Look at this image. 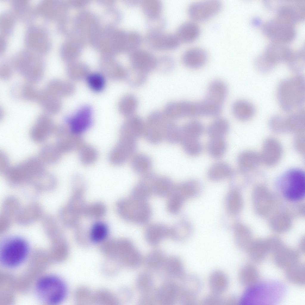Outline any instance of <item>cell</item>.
<instances>
[{
  "label": "cell",
  "mask_w": 305,
  "mask_h": 305,
  "mask_svg": "<svg viewBox=\"0 0 305 305\" xmlns=\"http://www.w3.org/2000/svg\"><path fill=\"white\" fill-rule=\"evenodd\" d=\"M208 56L203 49L197 46L190 47L183 53L182 60L186 67L191 69H199L206 63Z\"/></svg>",
  "instance_id": "4fadbf2b"
},
{
  "label": "cell",
  "mask_w": 305,
  "mask_h": 305,
  "mask_svg": "<svg viewBox=\"0 0 305 305\" xmlns=\"http://www.w3.org/2000/svg\"><path fill=\"white\" fill-rule=\"evenodd\" d=\"M149 45L158 49H169L176 48L180 43L175 34L164 33L161 31L149 32L147 38Z\"/></svg>",
  "instance_id": "30bf717a"
},
{
  "label": "cell",
  "mask_w": 305,
  "mask_h": 305,
  "mask_svg": "<svg viewBox=\"0 0 305 305\" xmlns=\"http://www.w3.org/2000/svg\"><path fill=\"white\" fill-rule=\"evenodd\" d=\"M180 142L184 150L190 155H197L202 150V145L198 139L183 138L180 139Z\"/></svg>",
  "instance_id": "d590c367"
},
{
  "label": "cell",
  "mask_w": 305,
  "mask_h": 305,
  "mask_svg": "<svg viewBox=\"0 0 305 305\" xmlns=\"http://www.w3.org/2000/svg\"><path fill=\"white\" fill-rule=\"evenodd\" d=\"M229 128L228 121L223 118H218L209 126L207 133L211 138L222 137L227 133Z\"/></svg>",
  "instance_id": "f1b7e54d"
},
{
  "label": "cell",
  "mask_w": 305,
  "mask_h": 305,
  "mask_svg": "<svg viewBox=\"0 0 305 305\" xmlns=\"http://www.w3.org/2000/svg\"><path fill=\"white\" fill-rule=\"evenodd\" d=\"M164 112L155 111L150 113L145 122L143 136L149 143L158 144L164 140L167 125L171 120Z\"/></svg>",
  "instance_id": "5b68a950"
},
{
  "label": "cell",
  "mask_w": 305,
  "mask_h": 305,
  "mask_svg": "<svg viewBox=\"0 0 305 305\" xmlns=\"http://www.w3.org/2000/svg\"><path fill=\"white\" fill-rule=\"evenodd\" d=\"M131 67L148 74L156 68L157 58L146 50L136 49L132 51Z\"/></svg>",
  "instance_id": "8fae6325"
},
{
  "label": "cell",
  "mask_w": 305,
  "mask_h": 305,
  "mask_svg": "<svg viewBox=\"0 0 305 305\" xmlns=\"http://www.w3.org/2000/svg\"><path fill=\"white\" fill-rule=\"evenodd\" d=\"M148 74L132 67L127 71L125 79L128 83L133 87H140L145 82Z\"/></svg>",
  "instance_id": "e575fe53"
},
{
  "label": "cell",
  "mask_w": 305,
  "mask_h": 305,
  "mask_svg": "<svg viewBox=\"0 0 305 305\" xmlns=\"http://www.w3.org/2000/svg\"><path fill=\"white\" fill-rule=\"evenodd\" d=\"M226 148V142L222 137L211 138L207 147L209 154L215 158L222 157L225 152Z\"/></svg>",
  "instance_id": "d6a6232c"
},
{
  "label": "cell",
  "mask_w": 305,
  "mask_h": 305,
  "mask_svg": "<svg viewBox=\"0 0 305 305\" xmlns=\"http://www.w3.org/2000/svg\"><path fill=\"white\" fill-rule=\"evenodd\" d=\"M232 172L229 165L220 162L215 163L210 167L208 172V176L211 180L219 181L231 176Z\"/></svg>",
  "instance_id": "603a6c76"
},
{
  "label": "cell",
  "mask_w": 305,
  "mask_h": 305,
  "mask_svg": "<svg viewBox=\"0 0 305 305\" xmlns=\"http://www.w3.org/2000/svg\"><path fill=\"white\" fill-rule=\"evenodd\" d=\"M192 230V225L189 222L182 220L170 228V235L176 240H183L190 235Z\"/></svg>",
  "instance_id": "83f0119b"
},
{
  "label": "cell",
  "mask_w": 305,
  "mask_h": 305,
  "mask_svg": "<svg viewBox=\"0 0 305 305\" xmlns=\"http://www.w3.org/2000/svg\"><path fill=\"white\" fill-rule=\"evenodd\" d=\"M145 125L139 116L133 115L127 117L124 123L122 130L124 135L137 139L143 136Z\"/></svg>",
  "instance_id": "9a60e30c"
},
{
  "label": "cell",
  "mask_w": 305,
  "mask_h": 305,
  "mask_svg": "<svg viewBox=\"0 0 305 305\" xmlns=\"http://www.w3.org/2000/svg\"><path fill=\"white\" fill-rule=\"evenodd\" d=\"M104 76L97 72L90 73L86 79L90 88L95 92H99L104 88L105 84Z\"/></svg>",
  "instance_id": "74e56055"
},
{
  "label": "cell",
  "mask_w": 305,
  "mask_h": 305,
  "mask_svg": "<svg viewBox=\"0 0 305 305\" xmlns=\"http://www.w3.org/2000/svg\"><path fill=\"white\" fill-rule=\"evenodd\" d=\"M117 303L114 295L111 292L105 289L91 290L90 303L102 305H113Z\"/></svg>",
  "instance_id": "cb8c5ba5"
},
{
  "label": "cell",
  "mask_w": 305,
  "mask_h": 305,
  "mask_svg": "<svg viewBox=\"0 0 305 305\" xmlns=\"http://www.w3.org/2000/svg\"><path fill=\"white\" fill-rule=\"evenodd\" d=\"M38 297L43 301L50 304L62 302L66 298L68 290L64 282L60 278L47 276L40 279L36 285Z\"/></svg>",
  "instance_id": "3957f363"
},
{
  "label": "cell",
  "mask_w": 305,
  "mask_h": 305,
  "mask_svg": "<svg viewBox=\"0 0 305 305\" xmlns=\"http://www.w3.org/2000/svg\"><path fill=\"white\" fill-rule=\"evenodd\" d=\"M222 4L217 0H205L194 2L188 6V14L192 21L198 23L206 21L217 14Z\"/></svg>",
  "instance_id": "8992f818"
},
{
  "label": "cell",
  "mask_w": 305,
  "mask_h": 305,
  "mask_svg": "<svg viewBox=\"0 0 305 305\" xmlns=\"http://www.w3.org/2000/svg\"><path fill=\"white\" fill-rule=\"evenodd\" d=\"M131 166L134 172L142 176L151 172L152 161L148 155L138 153L132 156Z\"/></svg>",
  "instance_id": "7402d4cb"
},
{
  "label": "cell",
  "mask_w": 305,
  "mask_h": 305,
  "mask_svg": "<svg viewBox=\"0 0 305 305\" xmlns=\"http://www.w3.org/2000/svg\"><path fill=\"white\" fill-rule=\"evenodd\" d=\"M271 250L273 253L274 262L279 267L286 268L298 261L299 254L294 250L286 248H276Z\"/></svg>",
  "instance_id": "ac0fdd59"
},
{
  "label": "cell",
  "mask_w": 305,
  "mask_h": 305,
  "mask_svg": "<svg viewBox=\"0 0 305 305\" xmlns=\"http://www.w3.org/2000/svg\"><path fill=\"white\" fill-rule=\"evenodd\" d=\"M220 296L211 292L204 298L203 302L206 305H219L222 303Z\"/></svg>",
  "instance_id": "f6af8a7d"
},
{
  "label": "cell",
  "mask_w": 305,
  "mask_h": 305,
  "mask_svg": "<svg viewBox=\"0 0 305 305\" xmlns=\"http://www.w3.org/2000/svg\"><path fill=\"white\" fill-rule=\"evenodd\" d=\"M170 228L164 224L155 223L148 225L146 228L144 235L150 243L155 244L170 235Z\"/></svg>",
  "instance_id": "ffe728a7"
},
{
  "label": "cell",
  "mask_w": 305,
  "mask_h": 305,
  "mask_svg": "<svg viewBox=\"0 0 305 305\" xmlns=\"http://www.w3.org/2000/svg\"><path fill=\"white\" fill-rule=\"evenodd\" d=\"M116 208L119 215L124 220L137 224H146L152 216L151 208L147 201L130 196L119 200Z\"/></svg>",
  "instance_id": "6da1fadb"
},
{
  "label": "cell",
  "mask_w": 305,
  "mask_h": 305,
  "mask_svg": "<svg viewBox=\"0 0 305 305\" xmlns=\"http://www.w3.org/2000/svg\"><path fill=\"white\" fill-rule=\"evenodd\" d=\"M285 274L289 281L293 283L300 285L304 283V267L298 261L285 268Z\"/></svg>",
  "instance_id": "484cf974"
},
{
  "label": "cell",
  "mask_w": 305,
  "mask_h": 305,
  "mask_svg": "<svg viewBox=\"0 0 305 305\" xmlns=\"http://www.w3.org/2000/svg\"><path fill=\"white\" fill-rule=\"evenodd\" d=\"M237 197L236 192L231 189L228 192L225 196V208L228 213L231 215L236 211Z\"/></svg>",
  "instance_id": "b9f144b4"
},
{
  "label": "cell",
  "mask_w": 305,
  "mask_h": 305,
  "mask_svg": "<svg viewBox=\"0 0 305 305\" xmlns=\"http://www.w3.org/2000/svg\"><path fill=\"white\" fill-rule=\"evenodd\" d=\"M200 29L197 23L193 21H187L178 27L175 35L180 42L190 43L198 38Z\"/></svg>",
  "instance_id": "5bb4252c"
},
{
  "label": "cell",
  "mask_w": 305,
  "mask_h": 305,
  "mask_svg": "<svg viewBox=\"0 0 305 305\" xmlns=\"http://www.w3.org/2000/svg\"><path fill=\"white\" fill-rule=\"evenodd\" d=\"M305 174L297 168L288 169L278 178L277 184L284 196L292 200L302 199L305 194Z\"/></svg>",
  "instance_id": "7a4b0ae2"
},
{
  "label": "cell",
  "mask_w": 305,
  "mask_h": 305,
  "mask_svg": "<svg viewBox=\"0 0 305 305\" xmlns=\"http://www.w3.org/2000/svg\"><path fill=\"white\" fill-rule=\"evenodd\" d=\"M208 284L211 292L220 295L228 288L229 281L226 274L220 270L213 272L208 279Z\"/></svg>",
  "instance_id": "2e32d148"
},
{
  "label": "cell",
  "mask_w": 305,
  "mask_h": 305,
  "mask_svg": "<svg viewBox=\"0 0 305 305\" xmlns=\"http://www.w3.org/2000/svg\"><path fill=\"white\" fill-rule=\"evenodd\" d=\"M152 193L149 182L142 179L133 187L130 196L137 199L147 201Z\"/></svg>",
  "instance_id": "1f68e13d"
},
{
  "label": "cell",
  "mask_w": 305,
  "mask_h": 305,
  "mask_svg": "<svg viewBox=\"0 0 305 305\" xmlns=\"http://www.w3.org/2000/svg\"><path fill=\"white\" fill-rule=\"evenodd\" d=\"M141 3L142 11L148 19L160 16L162 5L159 0H143Z\"/></svg>",
  "instance_id": "836d02e7"
},
{
  "label": "cell",
  "mask_w": 305,
  "mask_h": 305,
  "mask_svg": "<svg viewBox=\"0 0 305 305\" xmlns=\"http://www.w3.org/2000/svg\"><path fill=\"white\" fill-rule=\"evenodd\" d=\"M180 128L172 120L166 129L164 140L169 143L176 144L180 141Z\"/></svg>",
  "instance_id": "f35d334b"
},
{
  "label": "cell",
  "mask_w": 305,
  "mask_h": 305,
  "mask_svg": "<svg viewBox=\"0 0 305 305\" xmlns=\"http://www.w3.org/2000/svg\"><path fill=\"white\" fill-rule=\"evenodd\" d=\"M106 211V207L104 204L100 202H96L85 205L83 214L91 218L99 219L104 215Z\"/></svg>",
  "instance_id": "8d00e7d4"
},
{
  "label": "cell",
  "mask_w": 305,
  "mask_h": 305,
  "mask_svg": "<svg viewBox=\"0 0 305 305\" xmlns=\"http://www.w3.org/2000/svg\"><path fill=\"white\" fill-rule=\"evenodd\" d=\"M109 228L105 222L97 221L91 225L88 232L89 242L101 244L108 239Z\"/></svg>",
  "instance_id": "44dd1931"
},
{
  "label": "cell",
  "mask_w": 305,
  "mask_h": 305,
  "mask_svg": "<svg viewBox=\"0 0 305 305\" xmlns=\"http://www.w3.org/2000/svg\"><path fill=\"white\" fill-rule=\"evenodd\" d=\"M239 277L242 284L250 286L257 281L259 278V273L255 267L251 265H246L240 270Z\"/></svg>",
  "instance_id": "4dcf8cb0"
},
{
  "label": "cell",
  "mask_w": 305,
  "mask_h": 305,
  "mask_svg": "<svg viewBox=\"0 0 305 305\" xmlns=\"http://www.w3.org/2000/svg\"><path fill=\"white\" fill-rule=\"evenodd\" d=\"M201 188L199 182L195 180H191L175 185L173 191L185 201L197 196L200 192Z\"/></svg>",
  "instance_id": "d6986e66"
},
{
  "label": "cell",
  "mask_w": 305,
  "mask_h": 305,
  "mask_svg": "<svg viewBox=\"0 0 305 305\" xmlns=\"http://www.w3.org/2000/svg\"><path fill=\"white\" fill-rule=\"evenodd\" d=\"M138 105V100L136 97L132 94H127L120 99L118 109L121 114L128 117L134 115Z\"/></svg>",
  "instance_id": "d4e9b609"
},
{
  "label": "cell",
  "mask_w": 305,
  "mask_h": 305,
  "mask_svg": "<svg viewBox=\"0 0 305 305\" xmlns=\"http://www.w3.org/2000/svg\"><path fill=\"white\" fill-rule=\"evenodd\" d=\"M148 26L150 32L161 31L164 25V21L160 16L149 19Z\"/></svg>",
  "instance_id": "ee69618b"
},
{
  "label": "cell",
  "mask_w": 305,
  "mask_h": 305,
  "mask_svg": "<svg viewBox=\"0 0 305 305\" xmlns=\"http://www.w3.org/2000/svg\"><path fill=\"white\" fill-rule=\"evenodd\" d=\"M282 154V149L279 141L269 137L264 141L260 153L261 163L268 166H273L279 161Z\"/></svg>",
  "instance_id": "ba28073f"
},
{
  "label": "cell",
  "mask_w": 305,
  "mask_h": 305,
  "mask_svg": "<svg viewBox=\"0 0 305 305\" xmlns=\"http://www.w3.org/2000/svg\"><path fill=\"white\" fill-rule=\"evenodd\" d=\"M184 201L173 191L169 196L166 207L168 211L172 214L178 213L180 211Z\"/></svg>",
  "instance_id": "ab89813d"
},
{
  "label": "cell",
  "mask_w": 305,
  "mask_h": 305,
  "mask_svg": "<svg viewBox=\"0 0 305 305\" xmlns=\"http://www.w3.org/2000/svg\"><path fill=\"white\" fill-rule=\"evenodd\" d=\"M142 179L149 182L152 193L160 197H169L173 192L175 186L169 177L158 175L152 172Z\"/></svg>",
  "instance_id": "9c48e42d"
},
{
  "label": "cell",
  "mask_w": 305,
  "mask_h": 305,
  "mask_svg": "<svg viewBox=\"0 0 305 305\" xmlns=\"http://www.w3.org/2000/svg\"><path fill=\"white\" fill-rule=\"evenodd\" d=\"M92 110L88 105L80 108L67 122L72 130L74 132H80L89 127L92 123Z\"/></svg>",
  "instance_id": "7c38bea8"
},
{
  "label": "cell",
  "mask_w": 305,
  "mask_h": 305,
  "mask_svg": "<svg viewBox=\"0 0 305 305\" xmlns=\"http://www.w3.org/2000/svg\"><path fill=\"white\" fill-rule=\"evenodd\" d=\"M233 113L239 120H248L253 116V108L250 103L243 100H239L234 102L232 106Z\"/></svg>",
  "instance_id": "4316f807"
},
{
  "label": "cell",
  "mask_w": 305,
  "mask_h": 305,
  "mask_svg": "<svg viewBox=\"0 0 305 305\" xmlns=\"http://www.w3.org/2000/svg\"><path fill=\"white\" fill-rule=\"evenodd\" d=\"M237 162L240 169L243 172L253 170L262 163L260 153L250 150L240 153L237 157Z\"/></svg>",
  "instance_id": "e0dca14e"
},
{
  "label": "cell",
  "mask_w": 305,
  "mask_h": 305,
  "mask_svg": "<svg viewBox=\"0 0 305 305\" xmlns=\"http://www.w3.org/2000/svg\"><path fill=\"white\" fill-rule=\"evenodd\" d=\"M174 62L171 57L164 56L157 58L156 68L164 72L171 71L174 66Z\"/></svg>",
  "instance_id": "60d3db41"
},
{
  "label": "cell",
  "mask_w": 305,
  "mask_h": 305,
  "mask_svg": "<svg viewBox=\"0 0 305 305\" xmlns=\"http://www.w3.org/2000/svg\"><path fill=\"white\" fill-rule=\"evenodd\" d=\"M304 122L299 115H293L287 118L277 117L272 119L269 123L270 129L278 133H295L304 127Z\"/></svg>",
  "instance_id": "52a82bcc"
},
{
  "label": "cell",
  "mask_w": 305,
  "mask_h": 305,
  "mask_svg": "<svg viewBox=\"0 0 305 305\" xmlns=\"http://www.w3.org/2000/svg\"><path fill=\"white\" fill-rule=\"evenodd\" d=\"M203 125L200 122H189L180 128V139L183 138L198 139L203 133Z\"/></svg>",
  "instance_id": "f546056e"
},
{
  "label": "cell",
  "mask_w": 305,
  "mask_h": 305,
  "mask_svg": "<svg viewBox=\"0 0 305 305\" xmlns=\"http://www.w3.org/2000/svg\"><path fill=\"white\" fill-rule=\"evenodd\" d=\"M304 131L295 133L293 145L295 150L300 154H304L305 152Z\"/></svg>",
  "instance_id": "7bdbcfd3"
},
{
  "label": "cell",
  "mask_w": 305,
  "mask_h": 305,
  "mask_svg": "<svg viewBox=\"0 0 305 305\" xmlns=\"http://www.w3.org/2000/svg\"><path fill=\"white\" fill-rule=\"evenodd\" d=\"M28 251V244L24 239L17 237L10 239L4 243L1 249V262L6 267H16L25 260Z\"/></svg>",
  "instance_id": "277c9868"
}]
</instances>
